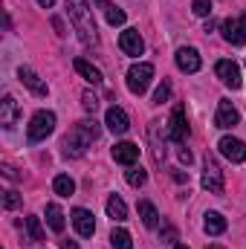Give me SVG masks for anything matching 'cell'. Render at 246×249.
I'll return each instance as SVG.
<instances>
[{"mask_svg":"<svg viewBox=\"0 0 246 249\" xmlns=\"http://www.w3.org/2000/svg\"><path fill=\"white\" fill-rule=\"evenodd\" d=\"M99 133H102V127H99L96 119H81V122H78L70 133H67V136H64V142H61L64 157H72V160L84 157V151L99 139Z\"/></svg>","mask_w":246,"mask_h":249,"instance_id":"cell-1","label":"cell"},{"mask_svg":"<svg viewBox=\"0 0 246 249\" xmlns=\"http://www.w3.org/2000/svg\"><path fill=\"white\" fill-rule=\"evenodd\" d=\"M67 9H70V20L78 32V38L84 41V47H96L99 44V35H96V23H93V9L87 0H67Z\"/></svg>","mask_w":246,"mask_h":249,"instance_id":"cell-2","label":"cell"},{"mask_svg":"<svg viewBox=\"0 0 246 249\" xmlns=\"http://www.w3.org/2000/svg\"><path fill=\"white\" fill-rule=\"evenodd\" d=\"M53 130H55V113H53V110H38V113L29 119L26 136H29V142H41V139H47Z\"/></svg>","mask_w":246,"mask_h":249,"instance_id":"cell-3","label":"cell"},{"mask_svg":"<svg viewBox=\"0 0 246 249\" xmlns=\"http://www.w3.org/2000/svg\"><path fill=\"white\" fill-rule=\"evenodd\" d=\"M151 78H154V64H133L130 70H127V90L133 93V96H142L145 90H148V84H151Z\"/></svg>","mask_w":246,"mask_h":249,"instance_id":"cell-4","label":"cell"},{"mask_svg":"<svg viewBox=\"0 0 246 249\" xmlns=\"http://www.w3.org/2000/svg\"><path fill=\"white\" fill-rule=\"evenodd\" d=\"M203 188L209 191V194H223V188H226V180H223V171H220V165L211 160V157H206V162H203Z\"/></svg>","mask_w":246,"mask_h":249,"instance_id":"cell-5","label":"cell"},{"mask_svg":"<svg viewBox=\"0 0 246 249\" xmlns=\"http://www.w3.org/2000/svg\"><path fill=\"white\" fill-rule=\"evenodd\" d=\"M220 32H223V38L232 44V47H241L246 41V15L244 18H226L223 23H220Z\"/></svg>","mask_w":246,"mask_h":249,"instance_id":"cell-6","label":"cell"},{"mask_svg":"<svg viewBox=\"0 0 246 249\" xmlns=\"http://www.w3.org/2000/svg\"><path fill=\"white\" fill-rule=\"evenodd\" d=\"M214 72H217V78H220L226 87H232V90L241 87V67H238L235 61H229V58L217 61L214 64Z\"/></svg>","mask_w":246,"mask_h":249,"instance_id":"cell-7","label":"cell"},{"mask_svg":"<svg viewBox=\"0 0 246 249\" xmlns=\"http://www.w3.org/2000/svg\"><path fill=\"white\" fill-rule=\"evenodd\" d=\"M217 148H220V154H223L229 162H246V142H241V139L223 136V139L217 142Z\"/></svg>","mask_w":246,"mask_h":249,"instance_id":"cell-8","label":"cell"},{"mask_svg":"<svg viewBox=\"0 0 246 249\" xmlns=\"http://www.w3.org/2000/svg\"><path fill=\"white\" fill-rule=\"evenodd\" d=\"M119 47H122L124 55H142L145 53V41H142V35H139V29H124L122 35H119Z\"/></svg>","mask_w":246,"mask_h":249,"instance_id":"cell-9","label":"cell"},{"mask_svg":"<svg viewBox=\"0 0 246 249\" xmlns=\"http://www.w3.org/2000/svg\"><path fill=\"white\" fill-rule=\"evenodd\" d=\"M105 124H107V130H110V133L124 136V133H127V127H130V119H127V113H124L122 107H110V110L105 113Z\"/></svg>","mask_w":246,"mask_h":249,"instance_id":"cell-10","label":"cell"},{"mask_svg":"<svg viewBox=\"0 0 246 249\" xmlns=\"http://www.w3.org/2000/svg\"><path fill=\"white\" fill-rule=\"evenodd\" d=\"M168 136L174 142H185V136H188V119H185L183 107H174V113L168 119Z\"/></svg>","mask_w":246,"mask_h":249,"instance_id":"cell-11","label":"cell"},{"mask_svg":"<svg viewBox=\"0 0 246 249\" xmlns=\"http://www.w3.org/2000/svg\"><path fill=\"white\" fill-rule=\"evenodd\" d=\"M18 78H20V84L29 87L35 96H47V93H50L47 81H41V75H38L35 70H29V67H20V70H18Z\"/></svg>","mask_w":246,"mask_h":249,"instance_id":"cell-12","label":"cell"},{"mask_svg":"<svg viewBox=\"0 0 246 249\" xmlns=\"http://www.w3.org/2000/svg\"><path fill=\"white\" fill-rule=\"evenodd\" d=\"M72 226L81 238H93L96 232V220H93V212L87 209H72Z\"/></svg>","mask_w":246,"mask_h":249,"instance_id":"cell-13","label":"cell"},{"mask_svg":"<svg viewBox=\"0 0 246 249\" xmlns=\"http://www.w3.org/2000/svg\"><path fill=\"white\" fill-rule=\"evenodd\" d=\"M214 124H217V127H223V130H229V127L241 124V113L232 107V102H220V105H217V116H214Z\"/></svg>","mask_w":246,"mask_h":249,"instance_id":"cell-14","label":"cell"},{"mask_svg":"<svg viewBox=\"0 0 246 249\" xmlns=\"http://www.w3.org/2000/svg\"><path fill=\"white\" fill-rule=\"evenodd\" d=\"M18 116H20V105H18L12 96H6V99L0 102V124L9 130V127L18 124Z\"/></svg>","mask_w":246,"mask_h":249,"instance_id":"cell-15","label":"cell"},{"mask_svg":"<svg viewBox=\"0 0 246 249\" xmlns=\"http://www.w3.org/2000/svg\"><path fill=\"white\" fill-rule=\"evenodd\" d=\"M113 160L119 162V165H133L136 160H139V145H133V142H119V145H113Z\"/></svg>","mask_w":246,"mask_h":249,"instance_id":"cell-16","label":"cell"},{"mask_svg":"<svg viewBox=\"0 0 246 249\" xmlns=\"http://www.w3.org/2000/svg\"><path fill=\"white\" fill-rule=\"evenodd\" d=\"M200 53L194 50V47H183V50H177V67L183 70V72H197L200 70Z\"/></svg>","mask_w":246,"mask_h":249,"instance_id":"cell-17","label":"cell"},{"mask_svg":"<svg viewBox=\"0 0 246 249\" xmlns=\"http://www.w3.org/2000/svg\"><path fill=\"white\" fill-rule=\"evenodd\" d=\"M203 229H206V235H223L226 232V217L220 212H206L203 214Z\"/></svg>","mask_w":246,"mask_h":249,"instance_id":"cell-18","label":"cell"},{"mask_svg":"<svg viewBox=\"0 0 246 249\" xmlns=\"http://www.w3.org/2000/svg\"><path fill=\"white\" fill-rule=\"evenodd\" d=\"M72 67H75V72H78L84 81H90V84H102V81H105V78H102V72H99L90 61H84V58H75Z\"/></svg>","mask_w":246,"mask_h":249,"instance_id":"cell-19","label":"cell"},{"mask_svg":"<svg viewBox=\"0 0 246 249\" xmlns=\"http://www.w3.org/2000/svg\"><path fill=\"white\" fill-rule=\"evenodd\" d=\"M139 217H142V223H145L148 229H157V226H159V212H157L154 203H148V200L139 203Z\"/></svg>","mask_w":246,"mask_h":249,"instance_id":"cell-20","label":"cell"},{"mask_svg":"<svg viewBox=\"0 0 246 249\" xmlns=\"http://www.w3.org/2000/svg\"><path fill=\"white\" fill-rule=\"evenodd\" d=\"M47 223H50V229L53 232H64V226H67V220H64V212L58 203H50L47 206Z\"/></svg>","mask_w":246,"mask_h":249,"instance_id":"cell-21","label":"cell"},{"mask_svg":"<svg viewBox=\"0 0 246 249\" xmlns=\"http://www.w3.org/2000/svg\"><path fill=\"white\" fill-rule=\"evenodd\" d=\"M107 217H113L116 223H122V220H127V206H124V200L122 197H110L107 200Z\"/></svg>","mask_w":246,"mask_h":249,"instance_id":"cell-22","label":"cell"},{"mask_svg":"<svg viewBox=\"0 0 246 249\" xmlns=\"http://www.w3.org/2000/svg\"><path fill=\"white\" fill-rule=\"evenodd\" d=\"M53 191H55L58 197H70V194L75 191V183H72V177H67V174H58V177L53 180Z\"/></svg>","mask_w":246,"mask_h":249,"instance_id":"cell-23","label":"cell"},{"mask_svg":"<svg viewBox=\"0 0 246 249\" xmlns=\"http://www.w3.org/2000/svg\"><path fill=\"white\" fill-rule=\"evenodd\" d=\"M110 247L113 249H133L130 232H124V229H113V232H110Z\"/></svg>","mask_w":246,"mask_h":249,"instance_id":"cell-24","label":"cell"},{"mask_svg":"<svg viewBox=\"0 0 246 249\" xmlns=\"http://www.w3.org/2000/svg\"><path fill=\"white\" fill-rule=\"evenodd\" d=\"M26 229H29V244L44 241V229H41V220L38 217H26Z\"/></svg>","mask_w":246,"mask_h":249,"instance_id":"cell-25","label":"cell"},{"mask_svg":"<svg viewBox=\"0 0 246 249\" xmlns=\"http://www.w3.org/2000/svg\"><path fill=\"white\" fill-rule=\"evenodd\" d=\"M105 18H107V23H110V26H122V23H124V12H122V9H116V6H110V3L105 6Z\"/></svg>","mask_w":246,"mask_h":249,"instance_id":"cell-26","label":"cell"},{"mask_svg":"<svg viewBox=\"0 0 246 249\" xmlns=\"http://www.w3.org/2000/svg\"><path fill=\"white\" fill-rule=\"evenodd\" d=\"M124 180H127V183H130L133 188H139V186H145V180H148V174H145L142 168H133V165H130V171L124 174Z\"/></svg>","mask_w":246,"mask_h":249,"instance_id":"cell-27","label":"cell"},{"mask_svg":"<svg viewBox=\"0 0 246 249\" xmlns=\"http://www.w3.org/2000/svg\"><path fill=\"white\" fill-rule=\"evenodd\" d=\"M191 12L197 18H211V0H194L191 3Z\"/></svg>","mask_w":246,"mask_h":249,"instance_id":"cell-28","label":"cell"},{"mask_svg":"<svg viewBox=\"0 0 246 249\" xmlns=\"http://www.w3.org/2000/svg\"><path fill=\"white\" fill-rule=\"evenodd\" d=\"M168 99H171V84L162 81V84L157 87V93H154V105H165Z\"/></svg>","mask_w":246,"mask_h":249,"instance_id":"cell-29","label":"cell"},{"mask_svg":"<svg viewBox=\"0 0 246 249\" xmlns=\"http://www.w3.org/2000/svg\"><path fill=\"white\" fill-rule=\"evenodd\" d=\"M81 105H84V110H87V113H96V110H99V99H96V93H90V90H87V93L81 96Z\"/></svg>","mask_w":246,"mask_h":249,"instance_id":"cell-30","label":"cell"},{"mask_svg":"<svg viewBox=\"0 0 246 249\" xmlns=\"http://www.w3.org/2000/svg\"><path fill=\"white\" fill-rule=\"evenodd\" d=\"M3 206H6V209H18V206H20V194H18L15 188L3 191Z\"/></svg>","mask_w":246,"mask_h":249,"instance_id":"cell-31","label":"cell"},{"mask_svg":"<svg viewBox=\"0 0 246 249\" xmlns=\"http://www.w3.org/2000/svg\"><path fill=\"white\" fill-rule=\"evenodd\" d=\"M177 154H180V162H185V165L191 162V151H188V148H180Z\"/></svg>","mask_w":246,"mask_h":249,"instance_id":"cell-32","label":"cell"},{"mask_svg":"<svg viewBox=\"0 0 246 249\" xmlns=\"http://www.w3.org/2000/svg\"><path fill=\"white\" fill-rule=\"evenodd\" d=\"M165 244H177V232H174L171 226L165 229Z\"/></svg>","mask_w":246,"mask_h":249,"instance_id":"cell-33","label":"cell"},{"mask_svg":"<svg viewBox=\"0 0 246 249\" xmlns=\"http://www.w3.org/2000/svg\"><path fill=\"white\" fill-rule=\"evenodd\" d=\"M3 174H6V177H9V180H18V171H15V168H12V165H3Z\"/></svg>","mask_w":246,"mask_h":249,"instance_id":"cell-34","label":"cell"},{"mask_svg":"<svg viewBox=\"0 0 246 249\" xmlns=\"http://www.w3.org/2000/svg\"><path fill=\"white\" fill-rule=\"evenodd\" d=\"M174 180H177V183H188V174H183V171L174 168Z\"/></svg>","mask_w":246,"mask_h":249,"instance_id":"cell-35","label":"cell"},{"mask_svg":"<svg viewBox=\"0 0 246 249\" xmlns=\"http://www.w3.org/2000/svg\"><path fill=\"white\" fill-rule=\"evenodd\" d=\"M53 26L58 29V35H67V32H64V23H61V18H53Z\"/></svg>","mask_w":246,"mask_h":249,"instance_id":"cell-36","label":"cell"},{"mask_svg":"<svg viewBox=\"0 0 246 249\" xmlns=\"http://www.w3.org/2000/svg\"><path fill=\"white\" fill-rule=\"evenodd\" d=\"M61 249H78V244L75 241H61Z\"/></svg>","mask_w":246,"mask_h":249,"instance_id":"cell-37","label":"cell"},{"mask_svg":"<svg viewBox=\"0 0 246 249\" xmlns=\"http://www.w3.org/2000/svg\"><path fill=\"white\" fill-rule=\"evenodd\" d=\"M38 6L41 9H50V6H55V0H38Z\"/></svg>","mask_w":246,"mask_h":249,"instance_id":"cell-38","label":"cell"},{"mask_svg":"<svg viewBox=\"0 0 246 249\" xmlns=\"http://www.w3.org/2000/svg\"><path fill=\"white\" fill-rule=\"evenodd\" d=\"M174 249H188V247H185V244H174Z\"/></svg>","mask_w":246,"mask_h":249,"instance_id":"cell-39","label":"cell"},{"mask_svg":"<svg viewBox=\"0 0 246 249\" xmlns=\"http://www.w3.org/2000/svg\"><path fill=\"white\" fill-rule=\"evenodd\" d=\"M206 249H223V247H206Z\"/></svg>","mask_w":246,"mask_h":249,"instance_id":"cell-40","label":"cell"}]
</instances>
